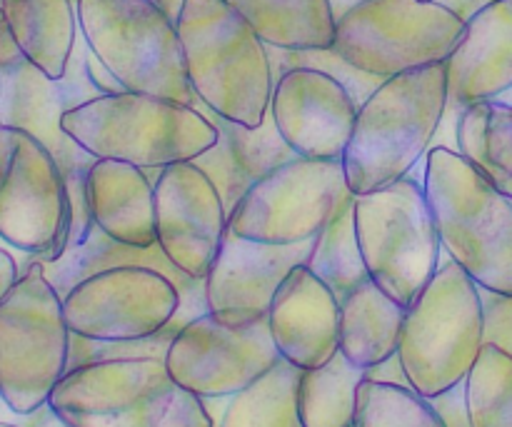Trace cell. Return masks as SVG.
<instances>
[{"mask_svg":"<svg viewBox=\"0 0 512 427\" xmlns=\"http://www.w3.org/2000/svg\"><path fill=\"white\" fill-rule=\"evenodd\" d=\"M448 110V68L423 65L385 78L358 108L343 168L355 195L408 178L430 153Z\"/></svg>","mask_w":512,"mask_h":427,"instance_id":"obj_1","label":"cell"},{"mask_svg":"<svg viewBox=\"0 0 512 427\" xmlns=\"http://www.w3.org/2000/svg\"><path fill=\"white\" fill-rule=\"evenodd\" d=\"M175 28L200 103L245 128L263 125L275 75L260 35L225 0H185Z\"/></svg>","mask_w":512,"mask_h":427,"instance_id":"obj_2","label":"cell"},{"mask_svg":"<svg viewBox=\"0 0 512 427\" xmlns=\"http://www.w3.org/2000/svg\"><path fill=\"white\" fill-rule=\"evenodd\" d=\"M63 130L95 160L168 168L200 158L220 133L200 110L160 95H98L63 115Z\"/></svg>","mask_w":512,"mask_h":427,"instance_id":"obj_3","label":"cell"},{"mask_svg":"<svg viewBox=\"0 0 512 427\" xmlns=\"http://www.w3.org/2000/svg\"><path fill=\"white\" fill-rule=\"evenodd\" d=\"M68 427H215L203 398L160 358H123L68 370L48 400Z\"/></svg>","mask_w":512,"mask_h":427,"instance_id":"obj_4","label":"cell"},{"mask_svg":"<svg viewBox=\"0 0 512 427\" xmlns=\"http://www.w3.org/2000/svg\"><path fill=\"white\" fill-rule=\"evenodd\" d=\"M423 185L443 253L480 288L512 295V200L460 153L430 148Z\"/></svg>","mask_w":512,"mask_h":427,"instance_id":"obj_5","label":"cell"},{"mask_svg":"<svg viewBox=\"0 0 512 427\" xmlns=\"http://www.w3.org/2000/svg\"><path fill=\"white\" fill-rule=\"evenodd\" d=\"M483 345L480 285L443 253L438 273L405 308L398 355L410 388L435 398L465 383Z\"/></svg>","mask_w":512,"mask_h":427,"instance_id":"obj_6","label":"cell"},{"mask_svg":"<svg viewBox=\"0 0 512 427\" xmlns=\"http://www.w3.org/2000/svg\"><path fill=\"white\" fill-rule=\"evenodd\" d=\"M70 335L63 298L28 258L0 303V400L13 413L28 415L48 403L68 373Z\"/></svg>","mask_w":512,"mask_h":427,"instance_id":"obj_7","label":"cell"},{"mask_svg":"<svg viewBox=\"0 0 512 427\" xmlns=\"http://www.w3.org/2000/svg\"><path fill=\"white\" fill-rule=\"evenodd\" d=\"M75 8L85 45L125 90L195 105L178 28L155 0H75Z\"/></svg>","mask_w":512,"mask_h":427,"instance_id":"obj_8","label":"cell"},{"mask_svg":"<svg viewBox=\"0 0 512 427\" xmlns=\"http://www.w3.org/2000/svg\"><path fill=\"white\" fill-rule=\"evenodd\" d=\"M355 233L370 280L410 308L443 260L423 180L408 175L388 188L355 195Z\"/></svg>","mask_w":512,"mask_h":427,"instance_id":"obj_9","label":"cell"},{"mask_svg":"<svg viewBox=\"0 0 512 427\" xmlns=\"http://www.w3.org/2000/svg\"><path fill=\"white\" fill-rule=\"evenodd\" d=\"M85 50H88V45L80 35L68 70L58 80L48 78L30 60H23L15 68L0 73V78H3L0 123L13 125V128H20L38 138L53 153L60 170H63L70 195L68 250L80 248L93 230V218H90L88 198H85V178H88V170L93 168L95 158L85 153L63 130V115L70 108L100 95L85 75Z\"/></svg>","mask_w":512,"mask_h":427,"instance_id":"obj_10","label":"cell"},{"mask_svg":"<svg viewBox=\"0 0 512 427\" xmlns=\"http://www.w3.org/2000/svg\"><path fill=\"white\" fill-rule=\"evenodd\" d=\"M465 20L435 0H365L338 18L335 50L358 70L393 78L445 63Z\"/></svg>","mask_w":512,"mask_h":427,"instance_id":"obj_11","label":"cell"},{"mask_svg":"<svg viewBox=\"0 0 512 427\" xmlns=\"http://www.w3.org/2000/svg\"><path fill=\"white\" fill-rule=\"evenodd\" d=\"M0 240L35 263H55L70 240V195L48 148L0 123Z\"/></svg>","mask_w":512,"mask_h":427,"instance_id":"obj_12","label":"cell"},{"mask_svg":"<svg viewBox=\"0 0 512 427\" xmlns=\"http://www.w3.org/2000/svg\"><path fill=\"white\" fill-rule=\"evenodd\" d=\"M343 160L293 158L255 180L228 213V230L268 245H298L315 235L353 198Z\"/></svg>","mask_w":512,"mask_h":427,"instance_id":"obj_13","label":"cell"},{"mask_svg":"<svg viewBox=\"0 0 512 427\" xmlns=\"http://www.w3.org/2000/svg\"><path fill=\"white\" fill-rule=\"evenodd\" d=\"M70 333L105 343L145 340L168 328L180 310V290L160 270L118 265L88 275L63 298Z\"/></svg>","mask_w":512,"mask_h":427,"instance_id":"obj_14","label":"cell"},{"mask_svg":"<svg viewBox=\"0 0 512 427\" xmlns=\"http://www.w3.org/2000/svg\"><path fill=\"white\" fill-rule=\"evenodd\" d=\"M268 320L225 325L210 313L175 333L165 368L178 385L203 400H225L280 363Z\"/></svg>","mask_w":512,"mask_h":427,"instance_id":"obj_15","label":"cell"},{"mask_svg":"<svg viewBox=\"0 0 512 427\" xmlns=\"http://www.w3.org/2000/svg\"><path fill=\"white\" fill-rule=\"evenodd\" d=\"M228 233V208L213 180L193 163H175L155 180V235L165 258L205 280Z\"/></svg>","mask_w":512,"mask_h":427,"instance_id":"obj_16","label":"cell"},{"mask_svg":"<svg viewBox=\"0 0 512 427\" xmlns=\"http://www.w3.org/2000/svg\"><path fill=\"white\" fill-rule=\"evenodd\" d=\"M315 240L298 245H268L228 230L213 268L205 275V305L225 325L268 320L270 305L290 270L308 263Z\"/></svg>","mask_w":512,"mask_h":427,"instance_id":"obj_17","label":"cell"},{"mask_svg":"<svg viewBox=\"0 0 512 427\" xmlns=\"http://www.w3.org/2000/svg\"><path fill=\"white\" fill-rule=\"evenodd\" d=\"M358 100L333 75L285 70L273 88L270 115L298 158L343 160L358 118Z\"/></svg>","mask_w":512,"mask_h":427,"instance_id":"obj_18","label":"cell"},{"mask_svg":"<svg viewBox=\"0 0 512 427\" xmlns=\"http://www.w3.org/2000/svg\"><path fill=\"white\" fill-rule=\"evenodd\" d=\"M268 328L280 358L300 370L320 368L340 350V300L308 265H300L280 283Z\"/></svg>","mask_w":512,"mask_h":427,"instance_id":"obj_19","label":"cell"},{"mask_svg":"<svg viewBox=\"0 0 512 427\" xmlns=\"http://www.w3.org/2000/svg\"><path fill=\"white\" fill-rule=\"evenodd\" d=\"M448 110L460 118L463 108L495 100L512 88V0H495L465 20L458 45L445 60Z\"/></svg>","mask_w":512,"mask_h":427,"instance_id":"obj_20","label":"cell"},{"mask_svg":"<svg viewBox=\"0 0 512 427\" xmlns=\"http://www.w3.org/2000/svg\"><path fill=\"white\" fill-rule=\"evenodd\" d=\"M85 198L93 225L108 238L133 248H153L155 183L138 165L123 160H95L85 178Z\"/></svg>","mask_w":512,"mask_h":427,"instance_id":"obj_21","label":"cell"},{"mask_svg":"<svg viewBox=\"0 0 512 427\" xmlns=\"http://www.w3.org/2000/svg\"><path fill=\"white\" fill-rule=\"evenodd\" d=\"M0 10L25 60L63 78L80 38L75 0H0Z\"/></svg>","mask_w":512,"mask_h":427,"instance_id":"obj_22","label":"cell"},{"mask_svg":"<svg viewBox=\"0 0 512 427\" xmlns=\"http://www.w3.org/2000/svg\"><path fill=\"white\" fill-rule=\"evenodd\" d=\"M405 308L373 280H363L340 300V353L368 370L398 353Z\"/></svg>","mask_w":512,"mask_h":427,"instance_id":"obj_23","label":"cell"},{"mask_svg":"<svg viewBox=\"0 0 512 427\" xmlns=\"http://www.w3.org/2000/svg\"><path fill=\"white\" fill-rule=\"evenodd\" d=\"M268 48H335V20L330 0H225Z\"/></svg>","mask_w":512,"mask_h":427,"instance_id":"obj_24","label":"cell"},{"mask_svg":"<svg viewBox=\"0 0 512 427\" xmlns=\"http://www.w3.org/2000/svg\"><path fill=\"white\" fill-rule=\"evenodd\" d=\"M458 153L512 200V105L495 98L463 108Z\"/></svg>","mask_w":512,"mask_h":427,"instance_id":"obj_25","label":"cell"},{"mask_svg":"<svg viewBox=\"0 0 512 427\" xmlns=\"http://www.w3.org/2000/svg\"><path fill=\"white\" fill-rule=\"evenodd\" d=\"M300 368L288 360L275 363L243 390L225 398L218 427H303L298 413Z\"/></svg>","mask_w":512,"mask_h":427,"instance_id":"obj_26","label":"cell"},{"mask_svg":"<svg viewBox=\"0 0 512 427\" xmlns=\"http://www.w3.org/2000/svg\"><path fill=\"white\" fill-rule=\"evenodd\" d=\"M365 370L335 353L325 365L300 370L298 413L303 427H353Z\"/></svg>","mask_w":512,"mask_h":427,"instance_id":"obj_27","label":"cell"},{"mask_svg":"<svg viewBox=\"0 0 512 427\" xmlns=\"http://www.w3.org/2000/svg\"><path fill=\"white\" fill-rule=\"evenodd\" d=\"M305 265L333 290L338 300H343L350 290L370 278L363 253H360L358 233H355V195L345 200L338 213L328 220V225L315 235L313 250Z\"/></svg>","mask_w":512,"mask_h":427,"instance_id":"obj_28","label":"cell"},{"mask_svg":"<svg viewBox=\"0 0 512 427\" xmlns=\"http://www.w3.org/2000/svg\"><path fill=\"white\" fill-rule=\"evenodd\" d=\"M193 108L200 110V113L218 128L220 140L228 145L230 155H233V160L238 163V168L243 170L253 183L258 178H263V175H268L270 170L280 168V165L298 158V155L293 153V148L283 140V135L278 133V125H275L273 115L270 113L265 115L263 125H258V128H245V125L220 118L218 113L205 108V105L200 103V98L195 100Z\"/></svg>","mask_w":512,"mask_h":427,"instance_id":"obj_29","label":"cell"},{"mask_svg":"<svg viewBox=\"0 0 512 427\" xmlns=\"http://www.w3.org/2000/svg\"><path fill=\"white\" fill-rule=\"evenodd\" d=\"M473 427H512V355L483 345L465 378Z\"/></svg>","mask_w":512,"mask_h":427,"instance_id":"obj_30","label":"cell"},{"mask_svg":"<svg viewBox=\"0 0 512 427\" xmlns=\"http://www.w3.org/2000/svg\"><path fill=\"white\" fill-rule=\"evenodd\" d=\"M353 427H445L430 398L410 385L365 378L358 388Z\"/></svg>","mask_w":512,"mask_h":427,"instance_id":"obj_31","label":"cell"},{"mask_svg":"<svg viewBox=\"0 0 512 427\" xmlns=\"http://www.w3.org/2000/svg\"><path fill=\"white\" fill-rule=\"evenodd\" d=\"M268 50H270V63H273L275 80H278L285 70H293V68L323 70V73L338 78L340 83L353 93V98L358 100V105H363L365 100L373 95V90L383 83V78H378V75L363 73V70H358L355 65H350L335 48H328V50L268 48Z\"/></svg>","mask_w":512,"mask_h":427,"instance_id":"obj_32","label":"cell"},{"mask_svg":"<svg viewBox=\"0 0 512 427\" xmlns=\"http://www.w3.org/2000/svg\"><path fill=\"white\" fill-rule=\"evenodd\" d=\"M193 163L198 165L210 180H213V185L218 188L228 213L238 205V200L248 193L250 185H253V180L238 168V163H235L233 155H230L228 145H225L220 138L213 148L205 150V153L200 155V158H195Z\"/></svg>","mask_w":512,"mask_h":427,"instance_id":"obj_33","label":"cell"},{"mask_svg":"<svg viewBox=\"0 0 512 427\" xmlns=\"http://www.w3.org/2000/svg\"><path fill=\"white\" fill-rule=\"evenodd\" d=\"M483 300V343L512 355V295L480 288Z\"/></svg>","mask_w":512,"mask_h":427,"instance_id":"obj_34","label":"cell"},{"mask_svg":"<svg viewBox=\"0 0 512 427\" xmlns=\"http://www.w3.org/2000/svg\"><path fill=\"white\" fill-rule=\"evenodd\" d=\"M433 408L443 418L445 427H473L468 413V395H465V383L445 390V393L430 398Z\"/></svg>","mask_w":512,"mask_h":427,"instance_id":"obj_35","label":"cell"},{"mask_svg":"<svg viewBox=\"0 0 512 427\" xmlns=\"http://www.w3.org/2000/svg\"><path fill=\"white\" fill-rule=\"evenodd\" d=\"M85 75H88L90 85H93V88L98 90L100 95H118V93H125L123 83H120V80L115 78V75L110 73V70L105 68L103 63H100L98 55L90 53V48L85 50Z\"/></svg>","mask_w":512,"mask_h":427,"instance_id":"obj_36","label":"cell"},{"mask_svg":"<svg viewBox=\"0 0 512 427\" xmlns=\"http://www.w3.org/2000/svg\"><path fill=\"white\" fill-rule=\"evenodd\" d=\"M365 378L378 380V383H395V385H410L408 375H405L403 363H400V355L395 353L393 358L383 360L380 365H373V368L365 370Z\"/></svg>","mask_w":512,"mask_h":427,"instance_id":"obj_37","label":"cell"},{"mask_svg":"<svg viewBox=\"0 0 512 427\" xmlns=\"http://www.w3.org/2000/svg\"><path fill=\"white\" fill-rule=\"evenodd\" d=\"M18 280H20V263L15 260V255L10 253V250L0 248V303L8 298V293L15 288Z\"/></svg>","mask_w":512,"mask_h":427,"instance_id":"obj_38","label":"cell"},{"mask_svg":"<svg viewBox=\"0 0 512 427\" xmlns=\"http://www.w3.org/2000/svg\"><path fill=\"white\" fill-rule=\"evenodd\" d=\"M23 60L25 55L23 50L18 48V43H15L13 33L8 30V25L0 23V73L15 68V65L23 63Z\"/></svg>","mask_w":512,"mask_h":427,"instance_id":"obj_39","label":"cell"},{"mask_svg":"<svg viewBox=\"0 0 512 427\" xmlns=\"http://www.w3.org/2000/svg\"><path fill=\"white\" fill-rule=\"evenodd\" d=\"M435 3L445 5V8L453 10L458 18L468 20L470 15H475L480 8H485L488 3H495V0H435Z\"/></svg>","mask_w":512,"mask_h":427,"instance_id":"obj_40","label":"cell"},{"mask_svg":"<svg viewBox=\"0 0 512 427\" xmlns=\"http://www.w3.org/2000/svg\"><path fill=\"white\" fill-rule=\"evenodd\" d=\"M155 5H158V8L163 10L170 20H173V23H178L180 10H183L185 0H155Z\"/></svg>","mask_w":512,"mask_h":427,"instance_id":"obj_41","label":"cell"},{"mask_svg":"<svg viewBox=\"0 0 512 427\" xmlns=\"http://www.w3.org/2000/svg\"><path fill=\"white\" fill-rule=\"evenodd\" d=\"M360 3H365V0H330V8H333L335 20H338V18H343L348 10H353L355 5H360Z\"/></svg>","mask_w":512,"mask_h":427,"instance_id":"obj_42","label":"cell"},{"mask_svg":"<svg viewBox=\"0 0 512 427\" xmlns=\"http://www.w3.org/2000/svg\"><path fill=\"white\" fill-rule=\"evenodd\" d=\"M498 100H503V103H508V105H512V88L508 90V93H503V95H500V98Z\"/></svg>","mask_w":512,"mask_h":427,"instance_id":"obj_43","label":"cell"},{"mask_svg":"<svg viewBox=\"0 0 512 427\" xmlns=\"http://www.w3.org/2000/svg\"><path fill=\"white\" fill-rule=\"evenodd\" d=\"M0 427H23V425H18V423H10V420H0Z\"/></svg>","mask_w":512,"mask_h":427,"instance_id":"obj_44","label":"cell"},{"mask_svg":"<svg viewBox=\"0 0 512 427\" xmlns=\"http://www.w3.org/2000/svg\"><path fill=\"white\" fill-rule=\"evenodd\" d=\"M0 23H3V10H0Z\"/></svg>","mask_w":512,"mask_h":427,"instance_id":"obj_45","label":"cell"},{"mask_svg":"<svg viewBox=\"0 0 512 427\" xmlns=\"http://www.w3.org/2000/svg\"><path fill=\"white\" fill-rule=\"evenodd\" d=\"M0 88H3V78H0Z\"/></svg>","mask_w":512,"mask_h":427,"instance_id":"obj_46","label":"cell"},{"mask_svg":"<svg viewBox=\"0 0 512 427\" xmlns=\"http://www.w3.org/2000/svg\"><path fill=\"white\" fill-rule=\"evenodd\" d=\"M215 427H218V425H215Z\"/></svg>","mask_w":512,"mask_h":427,"instance_id":"obj_47","label":"cell"}]
</instances>
